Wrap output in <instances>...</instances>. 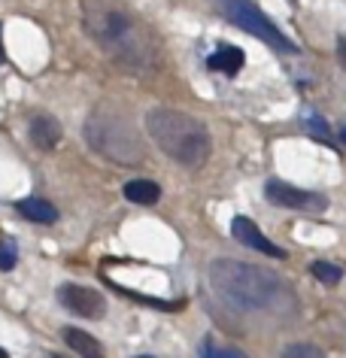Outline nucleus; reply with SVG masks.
<instances>
[{"instance_id":"nucleus-7","label":"nucleus","mask_w":346,"mask_h":358,"mask_svg":"<svg viewBox=\"0 0 346 358\" xmlns=\"http://www.w3.org/2000/svg\"><path fill=\"white\" fill-rule=\"evenodd\" d=\"M58 303L70 313L82 319H101L106 313V301L101 292L94 289H85V285H76V282H67L58 289Z\"/></svg>"},{"instance_id":"nucleus-15","label":"nucleus","mask_w":346,"mask_h":358,"mask_svg":"<svg viewBox=\"0 0 346 358\" xmlns=\"http://www.w3.org/2000/svg\"><path fill=\"white\" fill-rule=\"evenodd\" d=\"M280 358H325V352L319 346H310V343H295V346H286Z\"/></svg>"},{"instance_id":"nucleus-25","label":"nucleus","mask_w":346,"mask_h":358,"mask_svg":"<svg viewBox=\"0 0 346 358\" xmlns=\"http://www.w3.org/2000/svg\"><path fill=\"white\" fill-rule=\"evenodd\" d=\"M291 3H295V0H291Z\"/></svg>"},{"instance_id":"nucleus-4","label":"nucleus","mask_w":346,"mask_h":358,"mask_svg":"<svg viewBox=\"0 0 346 358\" xmlns=\"http://www.w3.org/2000/svg\"><path fill=\"white\" fill-rule=\"evenodd\" d=\"M85 140L97 155L115 161V164H140L146 155L143 137L122 113L110 110H94L85 122Z\"/></svg>"},{"instance_id":"nucleus-1","label":"nucleus","mask_w":346,"mask_h":358,"mask_svg":"<svg viewBox=\"0 0 346 358\" xmlns=\"http://www.w3.org/2000/svg\"><path fill=\"white\" fill-rule=\"evenodd\" d=\"M85 31L106 55H113L122 67L146 70L155 64V49L149 46V37L140 31V24L125 10H119L110 0H85Z\"/></svg>"},{"instance_id":"nucleus-18","label":"nucleus","mask_w":346,"mask_h":358,"mask_svg":"<svg viewBox=\"0 0 346 358\" xmlns=\"http://www.w3.org/2000/svg\"><path fill=\"white\" fill-rule=\"evenodd\" d=\"M307 128L313 131L316 137H322L325 143H331V137H328V124H325L322 119H316V115H310V119H307Z\"/></svg>"},{"instance_id":"nucleus-10","label":"nucleus","mask_w":346,"mask_h":358,"mask_svg":"<svg viewBox=\"0 0 346 358\" xmlns=\"http://www.w3.org/2000/svg\"><path fill=\"white\" fill-rule=\"evenodd\" d=\"M64 343L73 349L79 358H103V346L101 340H94L88 331H79V328H64Z\"/></svg>"},{"instance_id":"nucleus-19","label":"nucleus","mask_w":346,"mask_h":358,"mask_svg":"<svg viewBox=\"0 0 346 358\" xmlns=\"http://www.w3.org/2000/svg\"><path fill=\"white\" fill-rule=\"evenodd\" d=\"M337 58H340V64L346 67V40H343V37L337 40Z\"/></svg>"},{"instance_id":"nucleus-23","label":"nucleus","mask_w":346,"mask_h":358,"mask_svg":"<svg viewBox=\"0 0 346 358\" xmlns=\"http://www.w3.org/2000/svg\"><path fill=\"white\" fill-rule=\"evenodd\" d=\"M343 143H346V128H343Z\"/></svg>"},{"instance_id":"nucleus-8","label":"nucleus","mask_w":346,"mask_h":358,"mask_svg":"<svg viewBox=\"0 0 346 358\" xmlns=\"http://www.w3.org/2000/svg\"><path fill=\"white\" fill-rule=\"evenodd\" d=\"M231 234H234L237 243L250 246V249H255V252H261V255L286 258V249H280L277 243H271V240L259 231V225H255L252 219H246V216H237L234 222H231Z\"/></svg>"},{"instance_id":"nucleus-3","label":"nucleus","mask_w":346,"mask_h":358,"mask_svg":"<svg viewBox=\"0 0 346 358\" xmlns=\"http://www.w3.org/2000/svg\"><path fill=\"white\" fill-rule=\"evenodd\" d=\"M210 282L237 310H264L282 292L280 276H273L259 264L231 262V258H216L210 264Z\"/></svg>"},{"instance_id":"nucleus-11","label":"nucleus","mask_w":346,"mask_h":358,"mask_svg":"<svg viewBox=\"0 0 346 358\" xmlns=\"http://www.w3.org/2000/svg\"><path fill=\"white\" fill-rule=\"evenodd\" d=\"M243 52L237 49V46H219L216 52L210 55V70H216V73H225V76H234V73H240V67H243Z\"/></svg>"},{"instance_id":"nucleus-17","label":"nucleus","mask_w":346,"mask_h":358,"mask_svg":"<svg viewBox=\"0 0 346 358\" xmlns=\"http://www.w3.org/2000/svg\"><path fill=\"white\" fill-rule=\"evenodd\" d=\"M201 358H246L243 352H237V349H216V346H203Z\"/></svg>"},{"instance_id":"nucleus-12","label":"nucleus","mask_w":346,"mask_h":358,"mask_svg":"<svg viewBox=\"0 0 346 358\" xmlns=\"http://www.w3.org/2000/svg\"><path fill=\"white\" fill-rule=\"evenodd\" d=\"M15 210H19L24 219L40 222V225H52V222L58 219V210L52 207L49 201H43V198H24V201L15 203Z\"/></svg>"},{"instance_id":"nucleus-14","label":"nucleus","mask_w":346,"mask_h":358,"mask_svg":"<svg viewBox=\"0 0 346 358\" xmlns=\"http://www.w3.org/2000/svg\"><path fill=\"white\" fill-rule=\"evenodd\" d=\"M310 271H313V276H319V282H328V285H334V282L343 280V267H337L331 262H316Z\"/></svg>"},{"instance_id":"nucleus-20","label":"nucleus","mask_w":346,"mask_h":358,"mask_svg":"<svg viewBox=\"0 0 346 358\" xmlns=\"http://www.w3.org/2000/svg\"><path fill=\"white\" fill-rule=\"evenodd\" d=\"M0 61H3V43H0Z\"/></svg>"},{"instance_id":"nucleus-22","label":"nucleus","mask_w":346,"mask_h":358,"mask_svg":"<svg viewBox=\"0 0 346 358\" xmlns=\"http://www.w3.org/2000/svg\"><path fill=\"white\" fill-rule=\"evenodd\" d=\"M137 358H152V355H137Z\"/></svg>"},{"instance_id":"nucleus-21","label":"nucleus","mask_w":346,"mask_h":358,"mask_svg":"<svg viewBox=\"0 0 346 358\" xmlns=\"http://www.w3.org/2000/svg\"><path fill=\"white\" fill-rule=\"evenodd\" d=\"M0 358H10V355H6V352H3V349H0Z\"/></svg>"},{"instance_id":"nucleus-9","label":"nucleus","mask_w":346,"mask_h":358,"mask_svg":"<svg viewBox=\"0 0 346 358\" xmlns=\"http://www.w3.org/2000/svg\"><path fill=\"white\" fill-rule=\"evenodd\" d=\"M28 134L37 149H52V146H58V140H61V124H58V119H52V115H34L28 124Z\"/></svg>"},{"instance_id":"nucleus-13","label":"nucleus","mask_w":346,"mask_h":358,"mask_svg":"<svg viewBox=\"0 0 346 358\" xmlns=\"http://www.w3.org/2000/svg\"><path fill=\"white\" fill-rule=\"evenodd\" d=\"M125 198L131 203H143V207H149V203H158V198H161V189H158L155 182H149V179H131V182H125Z\"/></svg>"},{"instance_id":"nucleus-24","label":"nucleus","mask_w":346,"mask_h":358,"mask_svg":"<svg viewBox=\"0 0 346 358\" xmlns=\"http://www.w3.org/2000/svg\"><path fill=\"white\" fill-rule=\"evenodd\" d=\"M52 358H58V355H52Z\"/></svg>"},{"instance_id":"nucleus-6","label":"nucleus","mask_w":346,"mask_h":358,"mask_svg":"<svg viewBox=\"0 0 346 358\" xmlns=\"http://www.w3.org/2000/svg\"><path fill=\"white\" fill-rule=\"evenodd\" d=\"M264 198L282 210H301V213H322L328 207V201L322 194L295 189V185L282 182V179H271V182L264 185Z\"/></svg>"},{"instance_id":"nucleus-2","label":"nucleus","mask_w":346,"mask_h":358,"mask_svg":"<svg viewBox=\"0 0 346 358\" xmlns=\"http://www.w3.org/2000/svg\"><path fill=\"white\" fill-rule=\"evenodd\" d=\"M146 128H149V137L155 140V146L182 167H201L212 152L207 124L198 122L189 113L158 106V110L146 115Z\"/></svg>"},{"instance_id":"nucleus-5","label":"nucleus","mask_w":346,"mask_h":358,"mask_svg":"<svg viewBox=\"0 0 346 358\" xmlns=\"http://www.w3.org/2000/svg\"><path fill=\"white\" fill-rule=\"evenodd\" d=\"M216 6H219L222 15H225L231 24H237L240 31L252 34V37H259L261 43H268L271 49L282 52V55H291V52H298L295 43H291L286 34H282L277 24H273L268 15L259 10V6L250 3V0H216Z\"/></svg>"},{"instance_id":"nucleus-16","label":"nucleus","mask_w":346,"mask_h":358,"mask_svg":"<svg viewBox=\"0 0 346 358\" xmlns=\"http://www.w3.org/2000/svg\"><path fill=\"white\" fill-rule=\"evenodd\" d=\"M15 258H19V249H15L13 240H3L0 243V271H13Z\"/></svg>"}]
</instances>
